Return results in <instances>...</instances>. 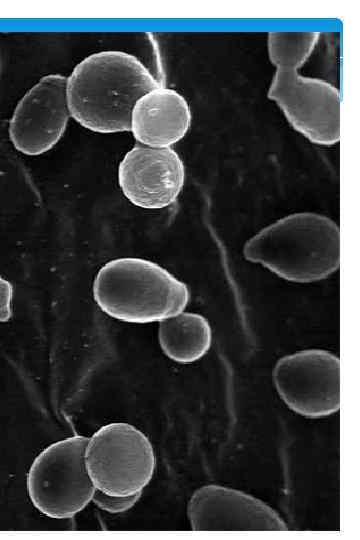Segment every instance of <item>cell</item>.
<instances>
[{
	"label": "cell",
	"instance_id": "cell-9",
	"mask_svg": "<svg viewBox=\"0 0 360 540\" xmlns=\"http://www.w3.org/2000/svg\"><path fill=\"white\" fill-rule=\"evenodd\" d=\"M187 517L193 531H287L281 516L242 491L206 485L192 494Z\"/></svg>",
	"mask_w": 360,
	"mask_h": 540
},
{
	"label": "cell",
	"instance_id": "cell-11",
	"mask_svg": "<svg viewBox=\"0 0 360 540\" xmlns=\"http://www.w3.org/2000/svg\"><path fill=\"white\" fill-rule=\"evenodd\" d=\"M191 124L186 99L176 90L157 87L135 103L130 131L142 145L163 148L180 141Z\"/></svg>",
	"mask_w": 360,
	"mask_h": 540
},
{
	"label": "cell",
	"instance_id": "cell-6",
	"mask_svg": "<svg viewBox=\"0 0 360 540\" xmlns=\"http://www.w3.org/2000/svg\"><path fill=\"white\" fill-rule=\"evenodd\" d=\"M87 437L74 435L48 445L33 460L26 479L32 505L53 519H69L96 492L85 468Z\"/></svg>",
	"mask_w": 360,
	"mask_h": 540
},
{
	"label": "cell",
	"instance_id": "cell-4",
	"mask_svg": "<svg viewBox=\"0 0 360 540\" xmlns=\"http://www.w3.org/2000/svg\"><path fill=\"white\" fill-rule=\"evenodd\" d=\"M93 297L110 317L143 324L179 314L186 308L190 294L184 282L157 263L123 257L99 269Z\"/></svg>",
	"mask_w": 360,
	"mask_h": 540
},
{
	"label": "cell",
	"instance_id": "cell-7",
	"mask_svg": "<svg viewBox=\"0 0 360 540\" xmlns=\"http://www.w3.org/2000/svg\"><path fill=\"white\" fill-rule=\"evenodd\" d=\"M273 380L281 399L301 416L326 417L340 408V360L327 350L307 349L280 358Z\"/></svg>",
	"mask_w": 360,
	"mask_h": 540
},
{
	"label": "cell",
	"instance_id": "cell-10",
	"mask_svg": "<svg viewBox=\"0 0 360 540\" xmlns=\"http://www.w3.org/2000/svg\"><path fill=\"white\" fill-rule=\"evenodd\" d=\"M184 179V164L171 147L136 144L118 168L123 194L132 204L145 209L171 205L180 194Z\"/></svg>",
	"mask_w": 360,
	"mask_h": 540
},
{
	"label": "cell",
	"instance_id": "cell-1",
	"mask_svg": "<svg viewBox=\"0 0 360 540\" xmlns=\"http://www.w3.org/2000/svg\"><path fill=\"white\" fill-rule=\"evenodd\" d=\"M319 35L317 31L268 33V56L276 72L267 97L280 107L296 131L312 143L329 146L340 139V92L324 80L298 73Z\"/></svg>",
	"mask_w": 360,
	"mask_h": 540
},
{
	"label": "cell",
	"instance_id": "cell-5",
	"mask_svg": "<svg viewBox=\"0 0 360 540\" xmlns=\"http://www.w3.org/2000/svg\"><path fill=\"white\" fill-rule=\"evenodd\" d=\"M87 474L97 491L113 496L142 493L156 467L149 438L126 422L100 427L87 439L84 450Z\"/></svg>",
	"mask_w": 360,
	"mask_h": 540
},
{
	"label": "cell",
	"instance_id": "cell-14",
	"mask_svg": "<svg viewBox=\"0 0 360 540\" xmlns=\"http://www.w3.org/2000/svg\"><path fill=\"white\" fill-rule=\"evenodd\" d=\"M13 287L0 275V322H7L12 316Z\"/></svg>",
	"mask_w": 360,
	"mask_h": 540
},
{
	"label": "cell",
	"instance_id": "cell-2",
	"mask_svg": "<svg viewBox=\"0 0 360 540\" xmlns=\"http://www.w3.org/2000/svg\"><path fill=\"white\" fill-rule=\"evenodd\" d=\"M160 86L135 56L102 51L83 59L67 78V106L70 115L93 132L130 131L135 103Z\"/></svg>",
	"mask_w": 360,
	"mask_h": 540
},
{
	"label": "cell",
	"instance_id": "cell-12",
	"mask_svg": "<svg viewBox=\"0 0 360 540\" xmlns=\"http://www.w3.org/2000/svg\"><path fill=\"white\" fill-rule=\"evenodd\" d=\"M158 341L163 353L171 360L192 363L209 350L212 331L204 316L182 311L159 321Z\"/></svg>",
	"mask_w": 360,
	"mask_h": 540
},
{
	"label": "cell",
	"instance_id": "cell-8",
	"mask_svg": "<svg viewBox=\"0 0 360 540\" xmlns=\"http://www.w3.org/2000/svg\"><path fill=\"white\" fill-rule=\"evenodd\" d=\"M66 81L60 74L46 75L18 102L9 123V137L19 152L40 155L64 134L70 116Z\"/></svg>",
	"mask_w": 360,
	"mask_h": 540
},
{
	"label": "cell",
	"instance_id": "cell-3",
	"mask_svg": "<svg viewBox=\"0 0 360 540\" xmlns=\"http://www.w3.org/2000/svg\"><path fill=\"white\" fill-rule=\"evenodd\" d=\"M243 254L285 280L318 281L339 268V226L320 214L294 213L250 238Z\"/></svg>",
	"mask_w": 360,
	"mask_h": 540
},
{
	"label": "cell",
	"instance_id": "cell-13",
	"mask_svg": "<svg viewBox=\"0 0 360 540\" xmlns=\"http://www.w3.org/2000/svg\"><path fill=\"white\" fill-rule=\"evenodd\" d=\"M141 494L142 493L131 496H113L96 490L92 502L102 511L117 514L130 510L138 502Z\"/></svg>",
	"mask_w": 360,
	"mask_h": 540
}]
</instances>
